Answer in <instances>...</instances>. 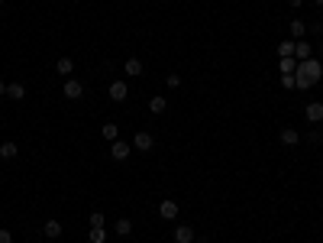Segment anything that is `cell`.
I'll return each mask as SVG.
<instances>
[{"label":"cell","mask_w":323,"mask_h":243,"mask_svg":"<svg viewBox=\"0 0 323 243\" xmlns=\"http://www.w3.org/2000/svg\"><path fill=\"white\" fill-rule=\"evenodd\" d=\"M16 153H20V149H16V143H10V140L0 143V159H13Z\"/></svg>","instance_id":"obj_17"},{"label":"cell","mask_w":323,"mask_h":243,"mask_svg":"<svg viewBox=\"0 0 323 243\" xmlns=\"http://www.w3.org/2000/svg\"><path fill=\"white\" fill-rule=\"evenodd\" d=\"M294 58H298V62H307V58H313V49H310V42H304V39H294Z\"/></svg>","instance_id":"obj_5"},{"label":"cell","mask_w":323,"mask_h":243,"mask_svg":"<svg viewBox=\"0 0 323 243\" xmlns=\"http://www.w3.org/2000/svg\"><path fill=\"white\" fill-rule=\"evenodd\" d=\"M307 140H310V143H323V133H317V130H313V133H307Z\"/></svg>","instance_id":"obj_27"},{"label":"cell","mask_w":323,"mask_h":243,"mask_svg":"<svg viewBox=\"0 0 323 243\" xmlns=\"http://www.w3.org/2000/svg\"><path fill=\"white\" fill-rule=\"evenodd\" d=\"M42 233H46L49 240H58V237H62V224H58L55 218H52V221H46V224H42Z\"/></svg>","instance_id":"obj_9"},{"label":"cell","mask_w":323,"mask_h":243,"mask_svg":"<svg viewBox=\"0 0 323 243\" xmlns=\"http://www.w3.org/2000/svg\"><path fill=\"white\" fill-rule=\"evenodd\" d=\"M62 94H65L68 101H78V98L84 94V84H81V81H75V78H68V81H65V88H62Z\"/></svg>","instance_id":"obj_4"},{"label":"cell","mask_w":323,"mask_h":243,"mask_svg":"<svg viewBox=\"0 0 323 243\" xmlns=\"http://www.w3.org/2000/svg\"><path fill=\"white\" fill-rule=\"evenodd\" d=\"M55 72H58V75H71V72H75V62H71V58H58V62H55Z\"/></svg>","instance_id":"obj_19"},{"label":"cell","mask_w":323,"mask_h":243,"mask_svg":"<svg viewBox=\"0 0 323 243\" xmlns=\"http://www.w3.org/2000/svg\"><path fill=\"white\" fill-rule=\"evenodd\" d=\"M294 75H304V78H310V81L317 84L323 78V65L317 62V58H307V62H298V72H294Z\"/></svg>","instance_id":"obj_1"},{"label":"cell","mask_w":323,"mask_h":243,"mask_svg":"<svg viewBox=\"0 0 323 243\" xmlns=\"http://www.w3.org/2000/svg\"><path fill=\"white\" fill-rule=\"evenodd\" d=\"M113 230H117L120 237H129V233H133V221H129V218H120L117 224H113Z\"/></svg>","instance_id":"obj_13"},{"label":"cell","mask_w":323,"mask_h":243,"mask_svg":"<svg viewBox=\"0 0 323 243\" xmlns=\"http://www.w3.org/2000/svg\"><path fill=\"white\" fill-rule=\"evenodd\" d=\"M123 72H126L129 78H139V75H142V62H139V58H126Z\"/></svg>","instance_id":"obj_12"},{"label":"cell","mask_w":323,"mask_h":243,"mask_svg":"<svg viewBox=\"0 0 323 243\" xmlns=\"http://www.w3.org/2000/svg\"><path fill=\"white\" fill-rule=\"evenodd\" d=\"M294 88L307 91V88H313V81H310V78H304V75H294Z\"/></svg>","instance_id":"obj_23"},{"label":"cell","mask_w":323,"mask_h":243,"mask_svg":"<svg viewBox=\"0 0 323 243\" xmlns=\"http://www.w3.org/2000/svg\"><path fill=\"white\" fill-rule=\"evenodd\" d=\"M301 4H304V0H291V7H294V10H298V7H301Z\"/></svg>","instance_id":"obj_30"},{"label":"cell","mask_w":323,"mask_h":243,"mask_svg":"<svg viewBox=\"0 0 323 243\" xmlns=\"http://www.w3.org/2000/svg\"><path fill=\"white\" fill-rule=\"evenodd\" d=\"M281 88H294V75H281Z\"/></svg>","instance_id":"obj_25"},{"label":"cell","mask_w":323,"mask_h":243,"mask_svg":"<svg viewBox=\"0 0 323 243\" xmlns=\"http://www.w3.org/2000/svg\"><path fill=\"white\" fill-rule=\"evenodd\" d=\"M91 227H103V214H100V211L91 214Z\"/></svg>","instance_id":"obj_24"},{"label":"cell","mask_w":323,"mask_h":243,"mask_svg":"<svg viewBox=\"0 0 323 243\" xmlns=\"http://www.w3.org/2000/svg\"><path fill=\"white\" fill-rule=\"evenodd\" d=\"M313 4H320V7H323V0H313Z\"/></svg>","instance_id":"obj_31"},{"label":"cell","mask_w":323,"mask_h":243,"mask_svg":"<svg viewBox=\"0 0 323 243\" xmlns=\"http://www.w3.org/2000/svg\"><path fill=\"white\" fill-rule=\"evenodd\" d=\"M7 98H10V101H23V98H26V88H23L20 81L7 84Z\"/></svg>","instance_id":"obj_11"},{"label":"cell","mask_w":323,"mask_h":243,"mask_svg":"<svg viewBox=\"0 0 323 243\" xmlns=\"http://www.w3.org/2000/svg\"><path fill=\"white\" fill-rule=\"evenodd\" d=\"M129 98V88H126V81H110V101H126Z\"/></svg>","instance_id":"obj_6"},{"label":"cell","mask_w":323,"mask_h":243,"mask_svg":"<svg viewBox=\"0 0 323 243\" xmlns=\"http://www.w3.org/2000/svg\"><path fill=\"white\" fill-rule=\"evenodd\" d=\"M0 243H13V237H10V230H0Z\"/></svg>","instance_id":"obj_28"},{"label":"cell","mask_w":323,"mask_h":243,"mask_svg":"<svg viewBox=\"0 0 323 243\" xmlns=\"http://www.w3.org/2000/svg\"><path fill=\"white\" fill-rule=\"evenodd\" d=\"M0 4H4V0H0Z\"/></svg>","instance_id":"obj_32"},{"label":"cell","mask_w":323,"mask_h":243,"mask_svg":"<svg viewBox=\"0 0 323 243\" xmlns=\"http://www.w3.org/2000/svg\"><path fill=\"white\" fill-rule=\"evenodd\" d=\"M159 214H162V221H174V218H178V201H162Z\"/></svg>","instance_id":"obj_8"},{"label":"cell","mask_w":323,"mask_h":243,"mask_svg":"<svg viewBox=\"0 0 323 243\" xmlns=\"http://www.w3.org/2000/svg\"><path fill=\"white\" fill-rule=\"evenodd\" d=\"M4 94H7V81H4V78H0V98H4Z\"/></svg>","instance_id":"obj_29"},{"label":"cell","mask_w":323,"mask_h":243,"mask_svg":"<svg viewBox=\"0 0 323 243\" xmlns=\"http://www.w3.org/2000/svg\"><path fill=\"white\" fill-rule=\"evenodd\" d=\"M165 107H168V101H165V98H152V101H149V110H152V114H165Z\"/></svg>","instance_id":"obj_20"},{"label":"cell","mask_w":323,"mask_h":243,"mask_svg":"<svg viewBox=\"0 0 323 243\" xmlns=\"http://www.w3.org/2000/svg\"><path fill=\"white\" fill-rule=\"evenodd\" d=\"M281 143L284 146H298L301 143V133H298V130H291V127H284L281 130Z\"/></svg>","instance_id":"obj_10"},{"label":"cell","mask_w":323,"mask_h":243,"mask_svg":"<svg viewBox=\"0 0 323 243\" xmlns=\"http://www.w3.org/2000/svg\"><path fill=\"white\" fill-rule=\"evenodd\" d=\"M278 68H281V75H294V72H298V58H281Z\"/></svg>","instance_id":"obj_15"},{"label":"cell","mask_w":323,"mask_h":243,"mask_svg":"<svg viewBox=\"0 0 323 243\" xmlns=\"http://www.w3.org/2000/svg\"><path fill=\"white\" fill-rule=\"evenodd\" d=\"M129 153H133V143H123V140H113V143H110V156H113L117 162H123Z\"/></svg>","instance_id":"obj_3"},{"label":"cell","mask_w":323,"mask_h":243,"mask_svg":"<svg viewBox=\"0 0 323 243\" xmlns=\"http://www.w3.org/2000/svg\"><path fill=\"white\" fill-rule=\"evenodd\" d=\"M152 146H155V136L146 133V130H139V133L133 136V149H136V153H149Z\"/></svg>","instance_id":"obj_2"},{"label":"cell","mask_w":323,"mask_h":243,"mask_svg":"<svg viewBox=\"0 0 323 243\" xmlns=\"http://www.w3.org/2000/svg\"><path fill=\"white\" fill-rule=\"evenodd\" d=\"M181 84V75H168V88H178Z\"/></svg>","instance_id":"obj_26"},{"label":"cell","mask_w":323,"mask_h":243,"mask_svg":"<svg viewBox=\"0 0 323 243\" xmlns=\"http://www.w3.org/2000/svg\"><path fill=\"white\" fill-rule=\"evenodd\" d=\"M174 243H194V227H188V224L174 227Z\"/></svg>","instance_id":"obj_7"},{"label":"cell","mask_w":323,"mask_h":243,"mask_svg":"<svg viewBox=\"0 0 323 243\" xmlns=\"http://www.w3.org/2000/svg\"><path fill=\"white\" fill-rule=\"evenodd\" d=\"M107 240V227H91V243H103Z\"/></svg>","instance_id":"obj_22"},{"label":"cell","mask_w":323,"mask_h":243,"mask_svg":"<svg viewBox=\"0 0 323 243\" xmlns=\"http://www.w3.org/2000/svg\"><path fill=\"white\" fill-rule=\"evenodd\" d=\"M278 55H281V58H294V42L291 39L278 42Z\"/></svg>","instance_id":"obj_18"},{"label":"cell","mask_w":323,"mask_h":243,"mask_svg":"<svg viewBox=\"0 0 323 243\" xmlns=\"http://www.w3.org/2000/svg\"><path fill=\"white\" fill-rule=\"evenodd\" d=\"M304 33H307V26H304L301 20H291V36L294 39H304Z\"/></svg>","instance_id":"obj_21"},{"label":"cell","mask_w":323,"mask_h":243,"mask_svg":"<svg viewBox=\"0 0 323 243\" xmlns=\"http://www.w3.org/2000/svg\"><path fill=\"white\" fill-rule=\"evenodd\" d=\"M100 133H103V140H110V143H113V140H120L117 124H103V127H100Z\"/></svg>","instance_id":"obj_16"},{"label":"cell","mask_w":323,"mask_h":243,"mask_svg":"<svg viewBox=\"0 0 323 243\" xmlns=\"http://www.w3.org/2000/svg\"><path fill=\"white\" fill-rule=\"evenodd\" d=\"M304 114H307L310 124H317V120H323V104H307V110H304Z\"/></svg>","instance_id":"obj_14"}]
</instances>
